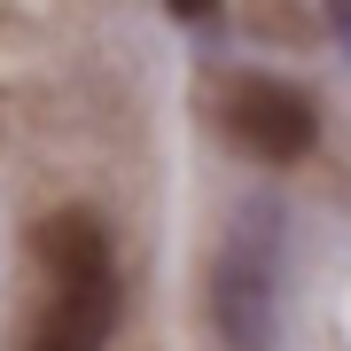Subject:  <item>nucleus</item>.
Here are the masks:
<instances>
[{
  "mask_svg": "<svg viewBox=\"0 0 351 351\" xmlns=\"http://www.w3.org/2000/svg\"><path fill=\"white\" fill-rule=\"evenodd\" d=\"M32 258L47 265L55 281H63V274H101V265H117L110 226H101L94 211H47V219L32 226Z\"/></svg>",
  "mask_w": 351,
  "mask_h": 351,
  "instance_id": "obj_4",
  "label": "nucleus"
},
{
  "mask_svg": "<svg viewBox=\"0 0 351 351\" xmlns=\"http://www.w3.org/2000/svg\"><path fill=\"white\" fill-rule=\"evenodd\" d=\"M328 24H336V39H343V55H351V0H328Z\"/></svg>",
  "mask_w": 351,
  "mask_h": 351,
  "instance_id": "obj_6",
  "label": "nucleus"
},
{
  "mask_svg": "<svg viewBox=\"0 0 351 351\" xmlns=\"http://www.w3.org/2000/svg\"><path fill=\"white\" fill-rule=\"evenodd\" d=\"M211 328L226 351H274L281 328V250H274V226L242 219L226 234V250L211 265Z\"/></svg>",
  "mask_w": 351,
  "mask_h": 351,
  "instance_id": "obj_1",
  "label": "nucleus"
},
{
  "mask_svg": "<svg viewBox=\"0 0 351 351\" xmlns=\"http://www.w3.org/2000/svg\"><path fill=\"white\" fill-rule=\"evenodd\" d=\"M117 313H125V281H117V265H101V274H63L24 351H110Z\"/></svg>",
  "mask_w": 351,
  "mask_h": 351,
  "instance_id": "obj_3",
  "label": "nucleus"
},
{
  "mask_svg": "<svg viewBox=\"0 0 351 351\" xmlns=\"http://www.w3.org/2000/svg\"><path fill=\"white\" fill-rule=\"evenodd\" d=\"M219 133L258 164H297L320 141V110L289 78H234L226 101H219Z\"/></svg>",
  "mask_w": 351,
  "mask_h": 351,
  "instance_id": "obj_2",
  "label": "nucleus"
},
{
  "mask_svg": "<svg viewBox=\"0 0 351 351\" xmlns=\"http://www.w3.org/2000/svg\"><path fill=\"white\" fill-rule=\"evenodd\" d=\"M172 8V24H188V32H211L219 16H226V0H164Z\"/></svg>",
  "mask_w": 351,
  "mask_h": 351,
  "instance_id": "obj_5",
  "label": "nucleus"
}]
</instances>
